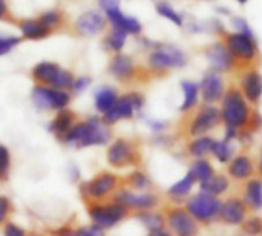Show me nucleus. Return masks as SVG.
I'll return each mask as SVG.
<instances>
[{"instance_id":"nucleus-50","label":"nucleus","mask_w":262,"mask_h":236,"mask_svg":"<svg viewBox=\"0 0 262 236\" xmlns=\"http://www.w3.org/2000/svg\"><path fill=\"white\" fill-rule=\"evenodd\" d=\"M100 5H101V8H104L106 11H109V9L118 8L120 0H100Z\"/></svg>"},{"instance_id":"nucleus-8","label":"nucleus","mask_w":262,"mask_h":236,"mask_svg":"<svg viewBox=\"0 0 262 236\" xmlns=\"http://www.w3.org/2000/svg\"><path fill=\"white\" fill-rule=\"evenodd\" d=\"M112 200L118 204H121L123 207H126L129 212H146V210H155L161 200L160 197L152 192H135L130 190L129 187H118L117 192L114 194Z\"/></svg>"},{"instance_id":"nucleus-9","label":"nucleus","mask_w":262,"mask_h":236,"mask_svg":"<svg viewBox=\"0 0 262 236\" xmlns=\"http://www.w3.org/2000/svg\"><path fill=\"white\" fill-rule=\"evenodd\" d=\"M166 227L173 236H200L201 226L190 217L184 206L170 204L164 210Z\"/></svg>"},{"instance_id":"nucleus-42","label":"nucleus","mask_w":262,"mask_h":236,"mask_svg":"<svg viewBox=\"0 0 262 236\" xmlns=\"http://www.w3.org/2000/svg\"><path fill=\"white\" fill-rule=\"evenodd\" d=\"M11 201L8 197L0 195V226H5L8 223V217L11 213Z\"/></svg>"},{"instance_id":"nucleus-17","label":"nucleus","mask_w":262,"mask_h":236,"mask_svg":"<svg viewBox=\"0 0 262 236\" xmlns=\"http://www.w3.org/2000/svg\"><path fill=\"white\" fill-rule=\"evenodd\" d=\"M226 94V83L220 72L210 69L204 74L200 83V97L204 104H215L223 100Z\"/></svg>"},{"instance_id":"nucleus-37","label":"nucleus","mask_w":262,"mask_h":236,"mask_svg":"<svg viewBox=\"0 0 262 236\" xmlns=\"http://www.w3.org/2000/svg\"><path fill=\"white\" fill-rule=\"evenodd\" d=\"M124 43H126V32H123V31H120V29H114L112 34H111V35L107 37V40H106L107 48L112 49V51H117V52L123 49Z\"/></svg>"},{"instance_id":"nucleus-56","label":"nucleus","mask_w":262,"mask_h":236,"mask_svg":"<svg viewBox=\"0 0 262 236\" xmlns=\"http://www.w3.org/2000/svg\"><path fill=\"white\" fill-rule=\"evenodd\" d=\"M261 236H262V235H261Z\"/></svg>"},{"instance_id":"nucleus-1","label":"nucleus","mask_w":262,"mask_h":236,"mask_svg":"<svg viewBox=\"0 0 262 236\" xmlns=\"http://www.w3.org/2000/svg\"><path fill=\"white\" fill-rule=\"evenodd\" d=\"M112 141V131L98 117H89L84 121H75L69 132L61 138L69 147L88 149L97 146H107Z\"/></svg>"},{"instance_id":"nucleus-30","label":"nucleus","mask_w":262,"mask_h":236,"mask_svg":"<svg viewBox=\"0 0 262 236\" xmlns=\"http://www.w3.org/2000/svg\"><path fill=\"white\" fill-rule=\"evenodd\" d=\"M236 146H238L236 141L226 140L224 137H223L221 140H215L213 147H212V157H213L220 164L227 166V164L230 163V160L238 154Z\"/></svg>"},{"instance_id":"nucleus-44","label":"nucleus","mask_w":262,"mask_h":236,"mask_svg":"<svg viewBox=\"0 0 262 236\" xmlns=\"http://www.w3.org/2000/svg\"><path fill=\"white\" fill-rule=\"evenodd\" d=\"M247 129L252 131L253 134H258V132L262 131V115L258 111H252V115H250Z\"/></svg>"},{"instance_id":"nucleus-55","label":"nucleus","mask_w":262,"mask_h":236,"mask_svg":"<svg viewBox=\"0 0 262 236\" xmlns=\"http://www.w3.org/2000/svg\"><path fill=\"white\" fill-rule=\"evenodd\" d=\"M146 236H152V235H146Z\"/></svg>"},{"instance_id":"nucleus-11","label":"nucleus","mask_w":262,"mask_h":236,"mask_svg":"<svg viewBox=\"0 0 262 236\" xmlns=\"http://www.w3.org/2000/svg\"><path fill=\"white\" fill-rule=\"evenodd\" d=\"M144 106V97L140 92H129L118 97L115 106L103 115V121L111 127L121 120H130Z\"/></svg>"},{"instance_id":"nucleus-46","label":"nucleus","mask_w":262,"mask_h":236,"mask_svg":"<svg viewBox=\"0 0 262 236\" xmlns=\"http://www.w3.org/2000/svg\"><path fill=\"white\" fill-rule=\"evenodd\" d=\"M233 26L236 28V32H241V34L253 37V31L250 29V26L247 25V22L244 18H238V17L233 18Z\"/></svg>"},{"instance_id":"nucleus-20","label":"nucleus","mask_w":262,"mask_h":236,"mask_svg":"<svg viewBox=\"0 0 262 236\" xmlns=\"http://www.w3.org/2000/svg\"><path fill=\"white\" fill-rule=\"evenodd\" d=\"M241 198L250 212L262 210V178L259 175L247 180L243 186Z\"/></svg>"},{"instance_id":"nucleus-26","label":"nucleus","mask_w":262,"mask_h":236,"mask_svg":"<svg viewBox=\"0 0 262 236\" xmlns=\"http://www.w3.org/2000/svg\"><path fill=\"white\" fill-rule=\"evenodd\" d=\"M75 124V114L69 109L58 111L52 121L49 123V132L54 134L60 141L69 132V129Z\"/></svg>"},{"instance_id":"nucleus-45","label":"nucleus","mask_w":262,"mask_h":236,"mask_svg":"<svg viewBox=\"0 0 262 236\" xmlns=\"http://www.w3.org/2000/svg\"><path fill=\"white\" fill-rule=\"evenodd\" d=\"M147 126L155 135H158V134H164L169 124H167V121H163V120H149Z\"/></svg>"},{"instance_id":"nucleus-4","label":"nucleus","mask_w":262,"mask_h":236,"mask_svg":"<svg viewBox=\"0 0 262 236\" xmlns=\"http://www.w3.org/2000/svg\"><path fill=\"white\" fill-rule=\"evenodd\" d=\"M106 161L112 169L117 170L138 167L141 163V152L135 141L120 137L107 144Z\"/></svg>"},{"instance_id":"nucleus-28","label":"nucleus","mask_w":262,"mask_h":236,"mask_svg":"<svg viewBox=\"0 0 262 236\" xmlns=\"http://www.w3.org/2000/svg\"><path fill=\"white\" fill-rule=\"evenodd\" d=\"M103 28H104L103 17L100 14L94 12V11L84 12L77 20V29L83 35H95L100 31H103Z\"/></svg>"},{"instance_id":"nucleus-18","label":"nucleus","mask_w":262,"mask_h":236,"mask_svg":"<svg viewBox=\"0 0 262 236\" xmlns=\"http://www.w3.org/2000/svg\"><path fill=\"white\" fill-rule=\"evenodd\" d=\"M206 57L212 66L213 71L216 72H229L236 66V60L235 57L230 54V51L227 49V46L221 41L210 45L206 49Z\"/></svg>"},{"instance_id":"nucleus-7","label":"nucleus","mask_w":262,"mask_h":236,"mask_svg":"<svg viewBox=\"0 0 262 236\" xmlns=\"http://www.w3.org/2000/svg\"><path fill=\"white\" fill-rule=\"evenodd\" d=\"M221 124H223V120H221L220 108H216L215 104H203L193 112L192 118L189 120L186 134L189 138L209 135L212 131H215Z\"/></svg>"},{"instance_id":"nucleus-24","label":"nucleus","mask_w":262,"mask_h":236,"mask_svg":"<svg viewBox=\"0 0 262 236\" xmlns=\"http://www.w3.org/2000/svg\"><path fill=\"white\" fill-rule=\"evenodd\" d=\"M230 183L232 181L229 180L226 172H221V174L216 172L210 180H207L206 183L198 184V186H200V192L215 197V198H221L223 195H226L230 190Z\"/></svg>"},{"instance_id":"nucleus-48","label":"nucleus","mask_w":262,"mask_h":236,"mask_svg":"<svg viewBox=\"0 0 262 236\" xmlns=\"http://www.w3.org/2000/svg\"><path fill=\"white\" fill-rule=\"evenodd\" d=\"M58 20H60V15H58L57 12H54V11H49V12L43 14L41 18H40V22H41L45 26H48V28L52 26V25H55Z\"/></svg>"},{"instance_id":"nucleus-2","label":"nucleus","mask_w":262,"mask_h":236,"mask_svg":"<svg viewBox=\"0 0 262 236\" xmlns=\"http://www.w3.org/2000/svg\"><path fill=\"white\" fill-rule=\"evenodd\" d=\"M252 108L250 103L244 98L243 92L239 88H229L221 100V120L223 124L227 129H235V131H243L247 129L249 120L252 115Z\"/></svg>"},{"instance_id":"nucleus-49","label":"nucleus","mask_w":262,"mask_h":236,"mask_svg":"<svg viewBox=\"0 0 262 236\" xmlns=\"http://www.w3.org/2000/svg\"><path fill=\"white\" fill-rule=\"evenodd\" d=\"M155 144H158V146H163V147H169V146H172L173 144V138L170 137V135H167L166 132L164 134H158V135H155Z\"/></svg>"},{"instance_id":"nucleus-5","label":"nucleus","mask_w":262,"mask_h":236,"mask_svg":"<svg viewBox=\"0 0 262 236\" xmlns=\"http://www.w3.org/2000/svg\"><path fill=\"white\" fill-rule=\"evenodd\" d=\"M129 213L130 212L126 207L115 203L114 200L88 204V215H89L91 224H94L103 230L117 227L129 217Z\"/></svg>"},{"instance_id":"nucleus-34","label":"nucleus","mask_w":262,"mask_h":236,"mask_svg":"<svg viewBox=\"0 0 262 236\" xmlns=\"http://www.w3.org/2000/svg\"><path fill=\"white\" fill-rule=\"evenodd\" d=\"M20 29H21V34L26 38H32V40L43 38L49 32V28L48 26H45L41 22H35V20H26V22H23L21 26H20Z\"/></svg>"},{"instance_id":"nucleus-35","label":"nucleus","mask_w":262,"mask_h":236,"mask_svg":"<svg viewBox=\"0 0 262 236\" xmlns=\"http://www.w3.org/2000/svg\"><path fill=\"white\" fill-rule=\"evenodd\" d=\"M241 232L246 236L262 235V218L259 215H249V218L243 223Z\"/></svg>"},{"instance_id":"nucleus-23","label":"nucleus","mask_w":262,"mask_h":236,"mask_svg":"<svg viewBox=\"0 0 262 236\" xmlns=\"http://www.w3.org/2000/svg\"><path fill=\"white\" fill-rule=\"evenodd\" d=\"M216 138L212 135H203V137H195L190 138L186 144V154L192 160L198 158H209L212 155V147Z\"/></svg>"},{"instance_id":"nucleus-53","label":"nucleus","mask_w":262,"mask_h":236,"mask_svg":"<svg viewBox=\"0 0 262 236\" xmlns=\"http://www.w3.org/2000/svg\"><path fill=\"white\" fill-rule=\"evenodd\" d=\"M5 11H6V5H5V2H3V0H0V15H3V14H5Z\"/></svg>"},{"instance_id":"nucleus-3","label":"nucleus","mask_w":262,"mask_h":236,"mask_svg":"<svg viewBox=\"0 0 262 236\" xmlns=\"http://www.w3.org/2000/svg\"><path fill=\"white\" fill-rule=\"evenodd\" d=\"M120 184H121V178L117 174L111 170H103L95 174L91 180L83 181L80 184V194L88 204L107 201L109 198L112 200Z\"/></svg>"},{"instance_id":"nucleus-43","label":"nucleus","mask_w":262,"mask_h":236,"mask_svg":"<svg viewBox=\"0 0 262 236\" xmlns=\"http://www.w3.org/2000/svg\"><path fill=\"white\" fill-rule=\"evenodd\" d=\"M18 43H20V38L18 37H2L0 35V55L8 54Z\"/></svg>"},{"instance_id":"nucleus-40","label":"nucleus","mask_w":262,"mask_h":236,"mask_svg":"<svg viewBox=\"0 0 262 236\" xmlns=\"http://www.w3.org/2000/svg\"><path fill=\"white\" fill-rule=\"evenodd\" d=\"M74 236H106L104 235V230L94 226V224H89V226H80V227H75L74 229Z\"/></svg>"},{"instance_id":"nucleus-54","label":"nucleus","mask_w":262,"mask_h":236,"mask_svg":"<svg viewBox=\"0 0 262 236\" xmlns=\"http://www.w3.org/2000/svg\"><path fill=\"white\" fill-rule=\"evenodd\" d=\"M238 2H239V3H243V5H244V3H247V0H238Z\"/></svg>"},{"instance_id":"nucleus-14","label":"nucleus","mask_w":262,"mask_h":236,"mask_svg":"<svg viewBox=\"0 0 262 236\" xmlns=\"http://www.w3.org/2000/svg\"><path fill=\"white\" fill-rule=\"evenodd\" d=\"M224 45L227 46V49L236 61L253 63L258 58V45L255 41V37L241 32H233L226 37Z\"/></svg>"},{"instance_id":"nucleus-22","label":"nucleus","mask_w":262,"mask_h":236,"mask_svg":"<svg viewBox=\"0 0 262 236\" xmlns=\"http://www.w3.org/2000/svg\"><path fill=\"white\" fill-rule=\"evenodd\" d=\"M134 218L147 232V235H155L166 229V218L163 212H157V210L135 212Z\"/></svg>"},{"instance_id":"nucleus-52","label":"nucleus","mask_w":262,"mask_h":236,"mask_svg":"<svg viewBox=\"0 0 262 236\" xmlns=\"http://www.w3.org/2000/svg\"><path fill=\"white\" fill-rule=\"evenodd\" d=\"M152 236H173L167 229H164V230H161V232H158V233H155V235Z\"/></svg>"},{"instance_id":"nucleus-41","label":"nucleus","mask_w":262,"mask_h":236,"mask_svg":"<svg viewBox=\"0 0 262 236\" xmlns=\"http://www.w3.org/2000/svg\"><path fill=\"white\" fill-rule=\"evenodd\" d=\"M2 235L3 236H28L26 230L18 226L17 223H12V221H8L3 229H2Z\"/></svg>"},{"instance_id":"nucleus-33","label":"nucleus","mask_w":262,"mask_h":236,"mask_svg":"<svg viewBox=\"0 0 262 236\" xmlns=\"http://www.w3.org/2000/svg\"><path fill=\"white\" fill-rule=\"evenodd\" d=\"M126 187L135 192H147L154 187V181L144 170L134 169L126 177Z\"/></svg>"},{"instance_id":"nucleus-15","label":"nucleus","mask_w":262,"mask_h":236,"mask_svg":"<svg viewBox=\"0 0 262 236\" xmlns=\"http://www.w3.org/2000/svg\"><path fill=\"white\" fill-rule=\"evenodd\" d=\"M226 175L229 177L230 181H233V183H243L244 184L247 180H250V178H253V177L258 175L256 160L247 151L238 152L230 160V163L226 166Z\"/></svg>"},{"instance_id":"nucleus-47","label":"nucleus","mask_w":262,"mask_h":236,"mask_svg":"<svg viewBox=\"0 0 262 236\" xmlns=\"http://www.w3.org/2000/svg\"><path fill=\"white\" fill-rule=\"evenodd\" d=\"M89 83H91V78H89V77H80V78H75V80H74L71 89H72L75 94H81V92L89 86Z\"/></svg>"},{"instance_id":"nucleus-25","label":"nucleus","mask_w":262,"mask_h":236,"mask_svg":"<svg viewBox=\"0 0 262 236\" xmlns=\"http://www.w3.org/2000/svg\"><path fill=\"white\" fill-rule=\"evenodd\" d=\"M109 69H111L112 75L121 81L130 80L135 75V63L129 55H124V54H117L112 58Z\"/></svg>"},{"instance_id":"nucleus-16","label":"nucleus","mask_w":262,"mask_h":236,"mask_svg":"<svg viewBox=\"0 0 262 236\" xmlns=\"http://www.w3.org/2000/svg\"><path fill=\"white\" fill-rule=\"evenodd\" d=\"M249 215L250 210L244 204L243 198L239 195H232L221 201L218 221L229 227H241L243 223L249 218Z\"/></svg>"},{"instance_id":"nucleus-32","label":"nucleus","mask_w":262,"mask_h":236,"mask_svg":"<svg viewBox=\"0 0 262 236\" xmlns=\"http://www.w3.org/2000/svg\"><path fill=\"white\" fill-rule=\"evenodd\" d=\"M117 100H118L117 91L114 88H111V86H103L95 92V97H94L95 109L101 115H104L106 112H109L115 106Z\"/></svg>"},{"instance_id":"nucleus-36","label":"nucleus","mask_w":262,"mask_h":236,"mask_svg":"<svg viewBox=\"0 0 262 236\" xmlns=\"http://www.w3.org/2000/svg\"><path fill=\"white\" fill-rule=\"evenodd\" d=\"M11 152L6 146L0 144V180L6 181L11 172Z\"/></svg>"},{"instance_id":"nucleus-21","label":"nucleus","mask_w":262,"mask_h":236,"mask_svg":"<svg viewBox=\"0 0 262 236\" xmlns=\"http://www.w3.org/2000/svg\"><path fill=\"white\" fill-rule=\"evenodd\" d=\"M196 186V181L193 180V177L187 172L183 178H180L178 181H175L166 192L167 198L172 201V204H184L187 201V198L192 195L193 189Z\"/></svg>"},{"instance_id":"nucleus-39","label":"nucleus","mask_w":262,"mask_h":236,"mask_svg":"<svg viewBox=\"0 0 262 236\" xmlns=\"http://www.w3.org/2000/svg\"><path fill=\"white\" fill-rule=\"evenodd\" d=\"M236 143H238L239 147H243V149L247 151V149H250L255 144V134L252 131H249V129H243L238 134Z\"/></svg>"},{"instance_id":"nucleus-6","label":"nucleus","mask_w":262,"mask_h":236,"mask_svg":"<svg viewBox=\"0 0 262 236\" xmlns=\"http://www.w3.org/2000/svg\"><path fill=\"white\" fill-rule=\"evenodd\" d=\"M221 198L206 195L203 192L192 194L184 203L186 210L200 226H210L218 221L221 210Z\"/></svg>"},{"instance_id":"nucleus-38","label":"nucleus","mask_w":262,"mask_h":236,"mask_svg":"<svg viewBox=\"0 0 262 236\" xmlns=\"http://www.w3.org/2000/svg\"><path fill=\"white\" fill-rule=\"evenodd\" d=\"M157 11L160 12V15L169 18V20L173 22L177 26H183V17H181L170 5H167V3H160V5L157 6Z\"/></svg>"},{"instance_id":"nucleus-19","label":"nucleus","mask_w":262,"mask_h":236,"mask_svg":"<svg viewBox=\"0 0 262 236\" xmlns=\"http://www.w3.org/2000/svg\"><path fill=\"white\" fill-rule=\"evenodd\" d=\"M241 92L250 104H258L262 98V75L258 69H247L241 75Z\"/></svg>"},{"instance_id":"nucleus-13","label":"nucleus","mask_w":262,"mask_h":236,"mask_svg":"<svg viewBox=\"0 0 262 236\" xmlns=\"http://www.w3.org/2000/svg\"><path fill=\"white\" fill-rule=\"evenodd\" d=\"M186 63H187L186 54L172 45L158 46L149 55V66L152 71H157V72H164L169 69L183 68V66H186Z\"/></svg>"},{"instance_id":"nucleus-12","label":"nucleus","mask_w":262,"mask_h":236,"mask_svg":"<svg viewBox=\"0 0 262 236\" xmlns=\"http://www.w3.org/2000/svg\"><path fill=\"white\" fill-rule=\"evenodd\" d=\"M32 103L40 111H63L68 109L71 103V95L68 91L54 89L48 86H35L31 94Z\"/></svg>"},{"instance_id":"nucleus-29","label":"nucleus","mask_w":262,"mask_h":236,"mask_svg":"<svg viewBox=\"0 0 262 236\" xmlns=\"http://www.w3.org/2000/svg\"><path fill=\"white\" fill-rule=\"evenodd\" d=\"M193 180L196 181V184H203L207 180H210L216 170L213 163L209 158H198V160H192V163L189 164V170H187Z\"/></svg>"},{"instance_id":"nucleus-10","label":"nucleus","mask_w":262,"mask_h":236,"mask_svg":"<svg viewBox=\"0 0 262 236\" xmlns=\"http://www.w3.org/2000/svg\"><path fill=\"white\" fill-rule=\"evenodd\" d=\"M32 77L38 83H43L48 88L61 89V91L71 89L75 80L71 72L64 71L63 68H60L57 63L52 61H41L35 65L32 68Z\"/></svg>"},{"instance_id":"nucleus-27","label":"nucleus","mask_w":262,"mask_h":236,"mask_svg":"<svg viewBox=\"0 0 262 236\" xmlns=\"http://www.w3.org/2000/svg\"><path fill=\"white\" fill-rule=\"evenodd\" d=\"M106 12H107V17L111 18V22L114 25V29H120V31L126 32V34H140L141 25H140V22L137 18L123 15V12H120L118 8L109 9Z\"/></svg>"},{"instance_id":"nucleus-51","label":"nucleus","mask_w":262,"mask_h":236,"mask_svg":"<svg viewBox=\"0 0 262 236\" xmlns=\"http://www.w3.org/2000/svg\"><path fill=\"white\" fill-rule=\"evenodd\" d=\"M256 170H258V175L262 178V146L258 154V160H256Z\"/></svg>"},{"instance_id":"nucleus-31","label":"nucleus","mask_w":262,"mask_h":236,"mask_svg":"<svg viewBox=\"0 0 262 236\" xmlns=\"http://www.w3.org/2000/svg\"><path fill=\"white\" fill-rule=\"evenodd\" d=\"M181 89H183L184 98H183V103L180 106V111L183 114H187L198 106L200 84H196L195 81H190V80H184V81H181Z\"/></svg>"}]
</instances>
